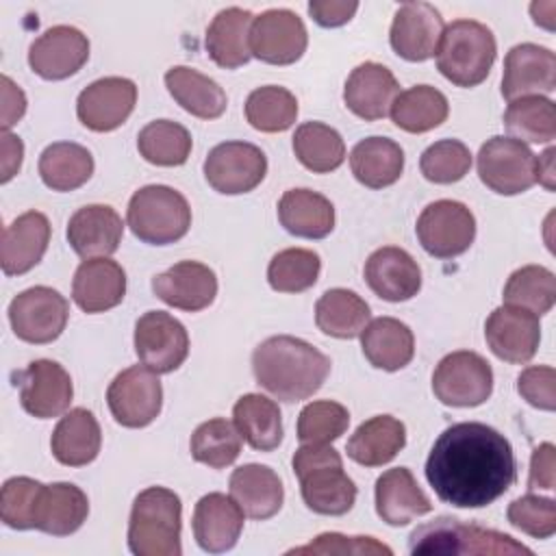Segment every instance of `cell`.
Here are the masks:
<instances>
[{
    "label": "cell",
    "instance_id": "obj_1",
    "mask_svg": "<svg viewBox=\"0 0 556 556\" xmlns=\"http://www.w3.org/2000/svg\"><path fill=\"white\" fill-rule=\"evenodd\" d=\"M426 480L445 504L484 508L515 484L517 463L502 432L480 421H460L434 441Z\"/></svg>",
    "mask_w": 556,
    "mask_h": 556
},
{
    "label": "cell",
    "instance_id": "obj_2",
    "mask_svg": "<svg viewBox=\"0 0 556 556\" xmlns=\"http://www.w3.org/2000/svg\"><path fill=\"white\" fill-rule=\"evenodd\" d=\"M252 371L276 400L302 402L326 382L330 358L298 337L276 334L254 348Z\"/></svg>",
    "mask_w": 556,
    "mask_h": 556
},
{
    "label": "cell",
    "instance_id": "obj_3",
    "mask_svg": "<svg viewBox=\"0 0 556 556\" xmlns=\"http://www.w3.org/2000/svg\"><path fill=\"white\" fill-rule=\"evenodd\" d=\"M293 473L300 480L304 504L317 515L339 517L352 510L356 484L343 471L341 454L332 445L302 443L293 454Z\"/></svg>",
    "mask_w": 556,
    "mask_h": 556
},
{
    "label": "cell",
    "instance_id": "obj_4",
    "mask_svg": "<svg viewBox=\"0 0 556 556\" xmlns=\"http://www.w3.org/2000/svg\"><path fill=\"white\" fill-rule=\"evenodd\" d=\"M180 497L165 486L143 489L130 508L128 547L135 556H180Z\"/></svg>",
    "mask_w": 556,
    "mask_h": 556
},
{
    "label": "cell",
    "instance_id": "obj_5",
    "mask_svg": "<svg viewBox=\"0 0 556 556\" xmlns=\"http://www.w3.org/2000/svg\"><path fill=\"white\" fill-rule=\"evenodd\" d=\"M410 554H463V556H532V549L510 534L465 523L456 517H437L417 526L408 536Z\"/></svg>",
    "mask_w": 556,
    "mask_h": 556
},
{
    "label": "cell",
    "instance_id": "obj_6",
    "mask_svg": "<svg viewBox=\"0 0 556 556\" xmlns=\"http://www.w3.org/2000/svg\"><path fill=\"white\" fill-rule=\"evenodd\" d=\"M497 43L489 26L476 20H454L443 28L437 48V70L456 87L480 85L495 61Z\"/></svg>",
    "mask_w": 556,
    "mask_h": 556
},
{
    "label": "cell",
    "instance_id": "obj_7",
    "mask_svg": "<svg viewBox=\"0 0 556 556\" xmlns=\"http://www.w3.org/2000/svg\"><path fill=\"white\" fill-rule=\"evenodd\" d=\"M126 222L139 241L167 245L189 232L191 208L180 191L167 185H146L132 193Z\"/></svg>",
    "mask_w": 556,
    "mask_h": 556
},
{
    "label": "cell",
    "instance_id": "obj_8",
    "mask_svg": "<svg viewBox=\"0 0 556 556\" xmlns=\"http://www.w3.org/2000/svg\"><path fill=\"white\" fill-rule=\"evenodd\" d=\"M432 391L445 406L471 408L491 397L493 369L476 352L458 350L439 361L432 374Z\"/></svg>",
    "mask_w": 556,
    "mask_h": 556
},
{
    "label": "cell",
    "instance_id": "obj_9",
    "mask_svg": "<svg viewBox=\"0 0 556 556\" xmlns=\"http://www.w3.org/2000/svg\"><path fill=\"white\" fill-rule=\"evenodd\" d=\"M417 239L434 258H454L476 239V217L463 202H430L417 217Z\"/></svg>",
    "mask_w": 556,
    "mask_h": 556
},
{
    "label": "cell",
    "instance_id": "obj_10",
    "mask_svg": "<svg viewBox=\"0 0 556 556\" xmlns=\"http://www.w3.org/2000/svg\"><path fill=\"white\" fill-rule=\"evenodd\" d=\"M67 300L52 287H30L9 304V321L17 339L35 345L52 343L65 330Z\"/></svg>",
    "mask_w": 556,
    "mask_h": 556
},
{
    "label": "cell",
    "instance_id": "obj_11",
    "mask_svg": "<svg viewBox=\"0 0 556 556\" xmlns=\"http://www.w3.org/2000/svg\"><path fill=\"white\" fill-rule=\"evenodd\" d=\"M106 404L113 419L124 428L152 424L163 406L159 374L146 365H132L119 371L106 389Z\"/></svg>",
    "mask_w": 556,
    "mask_h": 556
},
{
    "label": "cell",
    "instance_id": "obj_12",
    "mask_svg": "<svg viewBox=\"0 0 556 556\" xmlns=\"http://www.w3.org/2000/svg\"><path fill=\"white\" fill-rule=\"evenodd\" d=\"M534 161L536 156L526 143L510 137H491L480 146L478 176L491 191L517 195L536 182Z\"/></svg>",
    "mask_w": 556,
    "mask_h": 556
},
{
    "label": "cell",
    "instance_id": "obj_13",
    "mask_svg": "<svg viewBox=\"0 0 556 556\" xmlns=\"http://www.w3.org/2000/svg\"><path fill=\"white\" fill-rule=\"evenodd\" d=\"M267 174L263 150L248 141L217 143L204 161L206 182L224 195H239L256 189Z\"/></svg>",
    "mask_w": 556,
    "mask_h": 556
},
{
    "label": "cell",
    "instance_id": "obj_14",
    "mask_svg": "<svg viewBox=\"0 0 556 556\" xmlns=\"http://www.w3.org/2000/svg\"><path fill=\"white\" fill-rule=\"evenodd\" d=\"M135 352L156 374L178 369L189 354L185 326L165 311H148L135 324Z\"/></svg>",
    "mask_w": 556,
    "mask_h": 556
},
{
    "label": "cell",
    "instance_id": "obj_15",
    "mask_svg": "<svg viewBox=\"0 0 556 556\" xmlns=\"http://www.w3.org/2000/svg\"><path fill=\"white\" fill-rule=\"evenodd\" d=\"M308 43L306 26L289 9H267L250 26V52L269 65H291Z\"/></svg>",
    "mask_w": 556,
    "mask_h": 556
},
{
    "label": "cell",
    "instance_id": "obj_16",
    "mask_svg": "<svg viewBox=\"0 0 556 556\" xmlns=\"http://www.w3.org/2000/svg\"><path fill=\"white\" fill-rule=\"evenodd\" d=\"M137 102V85L124 76H104L87 85L76 100L80 124L93 132H109L122 126Z\"/></svg>",
    "mask_w": 556,
    "mask_h": 556
},
{
    "label": "cell",
    "instance_id": "obj_17",
    "mask_svg": "<svg viewBox=\"0 0 556 556\" xmlns=\"http://www.w3.org/2000/svg\"><path fill=\"white\" fill-rule=\"evenodd\" d=\"M15 380V384H20L22 408L28 415L37 419H52L70 408L74 395L72 378L56 361L37 358L28 363Z\"/></svg>",
    "mask_w": 556,
    "mask_h": 556
},
{
    "label": "cell",
    "instance_id": "obj_18",
    "mask_svg": "<svg viewBox=\"0 0 556 556\" xmlns=\"http://www.w3.org/2000/svg\"><path fill=\"white\" fill-rule=\"evenodd\" d=\"M484 339L497 358L513 365H523L539 350L541 324L534 313L502 304L486 317Z\"/></svg>",
    "mask_w": 556,
    "mask_h": 556
},
{
    "label": "cell",
    "instance_id": "obj_19",
    "mask_svg": "<svg viewBox=\"0 0 556 556\" xmlns=\"http://www.w3.org/2000/svg\"><path fill=\"white\" fill-rule=\"evenodd\" d=\"M556 89V54L539 43H517L504 59L502 96L513 102Z\"/></svg>",
    "mask_w": 556,
    "mask_h": 556
},
{
    "label": "cell",
    "instance_id": "obj_20",
    "mask_svg": "<svg viewBox=\"0 0 556 556\" xmlns=\"http://www.w3.org/2000/svg\"><path fill=\"white\" fill-rule=\"evenodd\" d=\"M89 59V39L74 26H52L28 48V65L43 80L74 76Z\"/></svg>",
    "mask_w": 556,
    "mask_h": 556
},
{
    "label": "cell",
    "instance_id": "obj_21",
    "mask_svg": "<svg viewBox=\"0 0 556 556\" xmlns=\"http://www.w3.org/2000/svg\"><path fill=\"white\" fill-rule=\"evenodd\" d=\"M443 28V17L434 4L406 2L395 11L389 41L397 56L421 63L437 54Z\"/></svg>",
    "mask_w": 556,
    "mask_h": 556
},
{
    "label": "cell",
    "instance_id": "obj_22",
    "mask_svg": "<svg viewBox=\"0 0 556 556\" xmlns=\"http://www.w3.org/2000/svg\"><path fill=\"white\" fill-rule=\"evenodd\" d=\"M152 291L167 306L195 313L213 304L217 295V276L204 263L180 261L152 278Z\"/></svg>",
    "mask_w": 556,
    "mask_h": 556
},
{
    "label": "cell",
    "instance_id": "obj_23",
    "mask_svg": "<svg viewBox=\"0 0 556 556\" xmlns=\"http://www.w3.org/2000/svg\"><path fill=\"white\" fill-rule=\"evenodd\" d=\"M365 282L387 302H406L421 289V269L406 250L382 245L365 261Z\"/></svg>",
    "mask_w": 556,
    "mask_h": 556
},
{
    "label": "cell",
    "instance_id": "obj_24",
    "mask_svg": "<svg viewBox=\"0 0 556 556\" xmlns=\"http://www.w3.org/2000/svg\"><path fill=\"white\" fill-rule=\"evenodd\" d=\"M400 85L393 72L380 63L365 61L352 70L343 87L345 106L361 119L374 122L389 115Z\"/></svg>",
    "mask_w": 556,
    "mask_h": 556
},
{
    "label": "cell",
    "instance_id": "obj_25",
    "mask_svg": "<svg viewBox=\"0 0 556 556\" xmlns=\"http://www.w3.org/2000/svg\"><path fill=\"white\" fill-rule=\"evenodd\" d=\"M124 237V222L109 204H87L67 222V243L80 258L111 256Z\"/></svg>",
    "mask_w": 556,
    "mask_h": 556
},
{
    "label": "cell",
    "instance_id": "obj_26",
    "mask_svg": "<svg viewBox=\"0 0 556 556\" xmlns=\"http://www.w3.org/2000/svg\"><path fill=\"white\" fill-rule=\"evenodd\" d=\"M191 526L204 552L222 554L237 545L243 530V510L224 493H206L193 508Z\"/></svg>",
    "mask_w": 556,
    "mask_h": 556
},
{
    "label": "cell",
    "instance_id": "obj_27",
    "mask_svg": "<svg viewBox=\"0 0 556 556\" xmlns=\"http://www.w3.org/2000/svg\"><path fill=\"white\" fill-rule=\"evenodd\" d=\"M50 243V222L39 211H26L2 230L0 265L7 276L30 271Z\"/></svg>",
    "mask_w": 556,
    "mask_h": 556
},
{
    "label": "cell",
    "instance_id": "obj_28",
    "mask_svg": "<svg viewBox=\"0 0 556 556\" xmlns=\"http://www.w3.org/2000/svg\"><path fill=\"white\" fill-rule=\"evenodd\" d=\"M126 295V271L109 256L85 258L72 280V298L85 313L115 308Z\"/></svg>",
    "mask_w": 556,
    "mask_h": 556
},
{
    "label": "cell",
    "instance_id": "obj_29",
    "mask_svg": "<svg viewBox=\"0 0 556 556\" xmlns=\"http://www.w3.org/2000/svg\"><path fill=\"white\" fill-rule=\"evenodd\" d=\"M432 510L428 495L419 489L406 467L387 469L376 480V513L389 526H406Z\"/></svg>",
    "mask_w": 556,
    "mask_h": 556
},
{
    "label": "cell",
    "instance_id": "obj_30",
    "mask_svg": "<svg viewBox=\"0 0 556 556\" xmlns=\"http://www.w3.org/2000/svg\"><path fill=\"white\" fill-rule=\"evenodd\" d=\"M230 497L250 519L274 517L285 500V489L278 473L258 463L241 465L230 476Z\"/></svg>",
    "mask_w": 556,
    "mask_h": 556
},
{
    "label": "cell",
    "instance_id": "obj_31",
    "mask_svg": "<svg viewBox=\"0 0 556 556\" xmlns=\"http://www.w3.org/2000/svg\"><path fill=\"white\" fill-rule=\"evenodd\" d=\"M358 337L365 358L376 369L397 371L406 367L415 356L413 330L395 317L371 319Z\"/></svg>",
    "mask_w": 556,
    "mask_h": 556
},
{
    "label": "cell",
    "instance_id": "obj_32",
    "mask_svg": "<svg viewBox=\"0 0 556 556\" xmlns=\"http://www.w3.org/2000/svg\"><path fill=\"white\" fill-rule=\"evenodd\" d=\"M102 445L100 424L91 410L78 406L65 413L50 439L52 456L67 467L89 465Z\"/></svg>",
    "mask_w": 556,
    "mask_h": 556
},
{
    "label": "cell",
    "instance_id": "obj_33",
    "mask_svg": "<svg viewBox=\"0 0 556 556\" xmlns=\"http://www.w3.org/2000/svg\"><path fill=\"white\" fill-rule=\"evenodd\" d=\"M89 515V500L85 491L72 482L43 484L37 506L35 530L52 536L74 534Z\"/></svg>",
    "mask_w": 556,
    "mask_h": 556
},
{
    "label": "cell",
    "instance_id": "obj_34",
    "mask_svg": "<svg viewBox=\"0 0 556 556\" xmlns=\"http://www.w3.org/2000/svg\"><path fill=\"white\" fill-rule=\"evenodd\" d=\"M254 15L239 7L222 9L206 28V52L224 70L241 67L250 61V26Z\"/></svg>",
    "mask_w": 556,
    "mask_h": 556
},
{
    "label": "cell",
    "instance_id": "obj_35",
    "mask_svg": "<svg viewBox=\"0 0 556 556\" xmlns=\"http://www.w3.org/2000/svg\"><path fill=\"white\" fill-rule=\"evenodd\" d=\"M406 445V428L391 415H376L363 421L348 439V456L363 467L391 463Z\"/></svg>",
    "mask_w": 556,
    "mask_h": 556
},
{
    "label": "cell",
    "instance_id": "obj_36",
    "mask_svg": "<svg viewBox=\"0 0 556 556\" xmlns=\"http://www.w3.org/2000/svg\"><path fill=\"white\" fill-rule=\"evenodd\" d=\"M282 228L302 239H324L334 228L332 202L311 189H289L278 202Z\"/></svg>",
    "mask_w": 556,
    "mask_h": 556
},
{
    "label": "cell",
    "instance_id": "obj_37",
    "mask_svg": "<svg viewBox=\"0 0 556 556\" xmlns=\"http://www.w3.org/2000/svg\"><path fill=\"white\" fill-rule=\"evenodd\" d=\"M165 87L169 96L191 115L200 119H217L228 104L226 91L206 74L187 67L174 65L165 72Z\"/></svg>",
    "mask_w": 556,
    "mask_h": 556
},
{
    "label": "cell",
    "instance_id": "obj_38",
    "mask_svg": "<svg viewBox=\"0 0 556 556\" xmlns=\"http://www.w3.org/2000/svg\"><path fill=\"white\" fill-rule=\"evenodd\" d=\"M350 167L361 185L382 189L400 180L404 172V152L400 143L389 137H367L352 148Z\"/></svg>",
    "mask_w": 556,
    "mask_h": 556
},
{
    "label": "cell",
    "instance_id": "obj_39",
    "mask_svg": "<svg viewBox=\"0 0 556 556\" xmlns=\"http://www.w3.org/2000/svg\"><path fill=\"white\" fill-rule=\"evenodd\" d=\"M232 421L252 450L271 452L282 441L280 408L261 393L241 395L232 406Z\"/></svg>",
    "mask_w": 556,
    "mask_h": 556
},
{
    "label": "cell",
    "instance_id": "obj_40",
    "mask_svg": "<svg viewBox=\"0 0 556 556\" xmlns=\"http://www.w3.org/2000/svg\"><path fill=\"white\" fill-rule=\"evenodd\" d=\"M369 304L350 289H328L315 304L317 328L334 339H354L369 324Z\"/></svg>",
    "mask_w": 556,
    "mask_h": 556
},
{
    "label": "cell",
    "instance_id": "obj_41",
    "mask_svg": "<svg viewBox=\"0 0 556 556\" xmlns=\"http://www.w3.org/2000/svg\"><path fill=\"white\" fill-rule=\"evenodd\" d=\"M93 174L91 152L74 141L50 143L39 156V176L52 191H74Z\"/></svg>",
    "mask_w": 556,
    "mask_h": 556
},
{
    "label": "cell",
    "instance_id": "obj_42",
    "mask_svg": "<svg viewBox=\"0 0 556 556\" xmlns=\"http://www.w3.org/2000/svg\"><path fill=\"white\" fill-rule=\"evenodd\" d=\"M389 113L397 128L417 135L441 126L447 119L450 104L439 89L430 85H415L397 93Z\"/></svg>",
    "mask_w": 556,
    "mask_h": 556
},
{
    "label": "cell",
    "instance_id": "obj_43",
    "mask_svg": "<svg viewBox=\"0 0 556 556\" xmlns=\"http://www.w3.org/2000/svg\"><path fill=\"white\" fill-rule=\"evenodd\" d=\"M293 152L313 174L334 172L345 161L343 137L321 122H304L295 128Z\"/></svg>",
    "mask_w": 556,
    "mask_h": 556
},
{
    "label": "cell",
    "instance_id": "obj_44",
    "mask_svg": "<svg viewBox=\"0 0 556 556\" xmlns=\"http://www.w3.org/2000/svg\"><path fill=\"white\" fill-rule=\"evenodd\" d=\"M504 126L510 139L549 143L556 137V106L545 96H528L508 102Z\"/></svg>",
    "mask_w": 556,
    "mask_h": 556
},
{
    "label": "cell",
    "instance_id": "obj_45",
    "mask_svg": "<svg viewBox=\"0 0 556 556\" xmlns=\"http://www.w3.org/2000/svg\"><path fill=\"white\" fill-rule=\"evenodd\" d=\"M191 135L189 130L172 119H154L139 130L137 148L139 154L161 167H176L187 163L191 154Z\"/></svg>",
    "mask_w": 556,
    "mask_h": 556
},
{
    "label": "cell",
    "instance_id": "obj_46",
    "mask_svg": "<svg viewBox=\"0 0 556 556\" xmlns=\"http://www.w3.org/2000/svg\"><path fill=\"white\" fill-rule=\"evenodd\" d=\"M502 298L504 304L526 308L541 317L549 313L556 302L554 271L543 265H523L508 276Z\"/></svg>",
    "mask_w": 556,
    "mask_h": 556
},
{
    "label": "cell",
    "instance_id": "obj_47",
    "mask_svg": "<svg viewBox=\"0 0 556 556\" xmlns=\"http://www.w3.org/2000/svg\"><path fill=\"white\" fill-rule=\"evenodd\" d=\"M193 460L208 465L211 469H224L241 454V434L235 424L224 417L200 424L189 443Z\"/></svg>",
    "mask_w": 556,
    "mask_h": 556
},
{
    "label": "cell",
    "instance_id": "obj_48",
    "mask_svg": "<svg viewBox=\"0 0 556 556\" xmlns=\"http://www.w3.org/2000/svg\"><path fill=\"white\" fill-rule=\"evenodd\" d=\"M298 100L278 85L254 89L245 100V119L261 132H282L295 124Z\"/></svg>",
    "mask_w": 556,
    "mask_h": 556
},
{
    "label": "cell",
    "instance_id": "obj_49",
    "mask_svg": "<svg viewBox=\"0 0 556 556\" xmlns=\"http://www.w3.org/2000/svg\"><path fill=\"white\" fill-rule=\"evenodd\" d=\"M319 254L306 248H287L267 265V282L278 293H302L319 278Z\"/></svg>",
    "mask_w": 556,
    "mask_h": 556
},
{
    "label": "cell",
    "instance_id": "obj_50",
    "mask_svg": "<svg viewBox=\"0 0 556 556\" xmlns=\"http://www.w3.org/2000/svg\"><path fill=\"white\" fill-rule=\"evenodd\" d=\"M471 152L458 139H441L428 146L419 159V169L434 185H452L467 176Z\"/></svg>",
    "mask_w": 556,
    "mask_h": 556
},
{
    "label": "cell",
    "instance_id": "obj_51",
    "mask_svg": "<svg viewBox=\"0 0 556 556\" xmlns=\"http://www.w3.org/2000/svg\"><path fill=\"white\" fill-rule=\"evenodd\" d=\"M350 426V413L332 400H317L302 408L298 417V439L302 443L326 445L339 439Z\"/></svg>",
    "mask_w": 556,
    "mask_h": 556
},
{
    "label": "cell",
    "instance_id": "obj_52",
    "mask_svg": "<svg viewBox=\"0 0 556 556\" xmlns=\"http://www.w3.org/2000/svg\"><path fill=\"white\" fill-rule=\"evenodd\" d=\"M43 484L28 476L9 478L0 493V517L13 530H33Z\"/></svg>",
    "mask_w": 556,
    "mask_h": 556
},
{
    "label": "cell",
    "instance_id": "obj_53",
    "mask_svg": "<svg viewBox=\"0 0 556 556\" xmlns=\"http://www.w3.org/2000/svg\"><path fill=\"white\" fill-rule=\"evenodd\" d=\"M506 517L510 526L534 539H549L556 532V502L552 497L521 495L508 504Z\"/></svg>",
    "mask_w": 556,
    "mask_h": 556
},
{
    "label": "cell",
    "instance_id": "obj_54",
    "mask_svg": "<svg viewBox=\"0 0 556 556\" xmlns=\"http://www.w3.org/2000/svg\"><path fill=\"white\" fill-rule=\"evenodd\" d=\"M287 554H354V556H391L393 549L374 536H345L339 532H324L315 536L311 543L289 549Z\"/></svg>",
    "mask_w": 556,
    "mask_h": 556
},
{
    "label": "cell",
    "instance_id": "obj_55",
    "mask_svg": "<svg viewBox=\"0 0 556 556\" xmlns=\"http://www.w3.org/2000/svg\"><path fill=\"white\" fill-rule=\"evenodd\" d=\"M519 395L534 408L554 410L556 408V371L549 365L526 367L517 376Z\"/></svg>",
    "mask_w": 556,
    "mask_h": 556
},
{
    "label": "cell",
    "instance_id": "obj_56",
    "mask_svg": "<svg viewBox=\"0 0 556 556\" xmlns=\"http://www.w3.org/2000/svg\"><path fill=\"white\" fill-rule=\"evenodd\" d=\"M358 11L356 0H311L308 13L324 28H337L348 24Z\"/></svg>",
    "mask_w": 556,
    "mask_h": 556
},
{
    "label": "cell",
    "instance_id": "obj_57",
    "mask_svg": "<svg viewBox=\"0 0 556 556\" xmlns=\"http://www.w3.org/2000/svg\"><path fill=\"white\" fill-rule=\"evenodd\" d=\"M554 484H556V447L552 443H541L539 447H534L530 458L528 489L552 491Z\"/></svg>",
    "mask_w": 556,
    "mask_h": 556
},
{
    "label": "cell",
    "instance_id": "obj_58",
    "mask_svg": "<svg viewBox=\"0 0 556 556\" xmlns=\"http://www.w3.org/2000/svg\"><path fill=\"white\" fill-rule=\"evenodd\" d=\"M26 113L24 91L9 78L2 76V130H9Z\"/></svg>",
    "mask_w": 556,
    "mask_h": 556
},
{
    "label": "cell",
    "instance_id": "obj_59",
    "mask_svg": "<svg viewBox=\"0 0 556 556\" xmlns=\"http://www.w3.org/2000/svg\"><path fill=\"white\" fill-rule=\"evenodd\" d=\"M0 148H2V176L0 180L2 182H9L22 167V159H24V143L17 135L9 132V130H2V137H0Z\"/></svg>",
    "mask_w": 556,
    "mask_h": 556
},
{
    "label": "cell",
    "instance_id": "obj_60",
    "mask_svg": "<svg viewBox=\"0 0 556 556\" xmlns=\"http://www.w3.org/2000/svg\"><path fill=\"white\" fill-rule=\"evenodd\" d=\"M554 148H547L543 154H539V159L534 161V178L536 182H541L547 191H554L556 187V172H554Z\"/></svg>",
    "mask_w": 556,
    "mask_h": 556
},
{
    "label": "cell",
    "instance_id": "obj_61",
    "mask_svg": "<svg viewBox=\"0 0 556 556\" xmlns=\"http://www.w3.org/2000/svg\"><path fill=\"white\" fill-rule=\"evenodd\" d=\"M530 13L534 17V24L554 30V15H556V2H532Z\"/></svg>",
    "mask_w": 556,
    "mask_h": 556
}]
</instances>
